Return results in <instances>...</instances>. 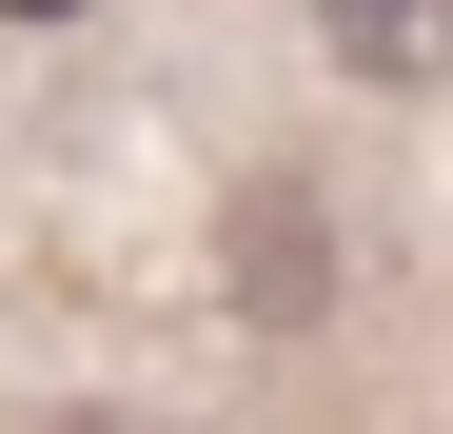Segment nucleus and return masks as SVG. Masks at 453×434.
Segmentation results:
<instances>
[{
  "label": "nucleus",
  "mask_w": 453,
  "mask_h": 434,
  "mask_svg": "<svg viewBox=\"0 0 453 434\" xmlns=\"http://www.w3.org/2000/svg\"><path fill=\"white\" fill-rule=\"evenodd\" d=\"M316 40H335V80H374V99H434L453 80V0H316Z\"/></svg>",
  "instance_id": "1"
},
{
  "label": "nucleus",
  "mask_w": 453,
  "mask_h": 434,
  "mask_svg": "<svg viewBox=\"0 0 453 434\" xmlns=\"http://www.w3.org/2000/svg\"><path fill=\"white\" fill-rule=\"evenodd\" d=\"M237 276H257V316H296V297H316V217L257 198V217H237Z\"/></svg>",
  "instance_id": "2"
},
{
  "label": "nucleus",
  "mask_w": 453,
  "mask_h": 434,
  "mask_svg": "<svg viewBox=\"0 0 453 434\" xmlns=\"http://www.w3.org/2000/svg\"><path fill=\"white\" fill-rule=\"evenodd\" d=\"M0 20H80V0H0Z\"/></svg>",
  "instance_id": "3"
}]
</instances>
